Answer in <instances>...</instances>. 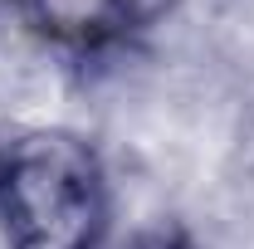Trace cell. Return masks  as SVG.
I'll use <instances>...</instances> for the list:
<instances>
[{
	"label": "cell",
	"instance_id": "cell-3",
	"mask_svg": "<svg viewBox=\"0 0 254 249\" xmlns=\"http://www.w3.org/2000/svg\"><path fill=\"white\" fill-rule=\"evenodd\" d=\"M103 249H190V240L171 225H152V230H137V235H127L118 245H103Z\"/></svg>",
	"mask_w": 254,
	"mask_h": 249
},
{
	"label": "cell",
	"instance_id": "cell-1",
	"mask_svg": "<svg viewBox=\"0 0 254 249\" xmlns=\"http://www.w3.org/2000/svg\"><path fill=\"white\" fill-rule=\"evenodd\" d=\"M0 235L10 249H103L108 171L88 137L30 127L0 147Z\"/></svg>",
	"mask_w": 254,
	"mask_h": 249
},
{
	"label": "cell",
	"instance_id": "cell-2",
	"mask_svg": "<svg viewBox=\"0 0 254 249\" xmlns=\"http://www.w3.org/2000/svg\"><path fill=\"white\" fill-rule=\"evenodd\" d=\"M25 20L64 54H113L166 25L181 0H20Z\"/></svg>",
	"mask_w": 254,
	"mask_h": 249
}]
</instances>
